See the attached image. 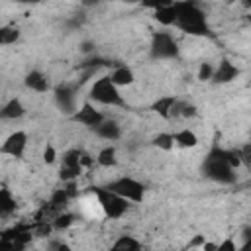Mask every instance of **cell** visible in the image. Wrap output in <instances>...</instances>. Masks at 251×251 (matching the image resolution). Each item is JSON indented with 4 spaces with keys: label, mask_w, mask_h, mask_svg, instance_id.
<instances>
[{
    "label": "cell",
    "mask_w": 251,
    "mask_h": 251,
    "mask_svg": "<svg viewBox=\"0 0 251 251\" xmlns=\"http://www.w3.org/2000/svg\"><path fill=\"white\" fill-rule=\"evenodd\" d=\"M175 10H176V24H175L176 29L192 37H212L208 16L198 2L192 0L175 2Z\"/></svg>",
    "instance_id": "cell-1"
},
{
    "label": "cell",
    "mask_w": 251,
    "mask_h": 251,
    "mask_svg": "<svg viewBox=\"0 0 251 251\" xmlns=\"http://www.w3.org/2000/svg\"><path fill=\"white\" fill-rule=\"evenodd\" d=\"M24 84H25L27 90L37 92V94H45V92L51 90V80H49V76H47L43 71H39V69H31V71L24 76Z\"/></svg>",
    "instance_id": "cell-11"
},
{
    "label": "cell",
    "mask_w": 251,
    "mask_h": 251,
    "mask_svg": "<svg viewBox=\"0 0 251 251\" xmlns=\"http://www.w3.org/2000/svg\"><path fill=\"white\" fill-rule=\"evenodd\" d=\"M86 100H90L92 104H100V106H110V108H129L126 96L122 94V88H118L108 75L98 76L86 94Z\"/></svg>",
    "instance_id": "cell-3"
},
{
    "label": "cell",
    "mask_w": 251,
    "mask_h": 251,
    "mask_svg": "<svg viewBox=\"0 0 251 251\" xmlns=\"http://www.w3.org/2000/svg\"><path fill=\"white\" fill-rule=\"evenodd\" d=\"M243 8H251V2L247 0V2H243Z\"/></svg>",
    "instance_id": "cell-35"
},
{
    "label": "cell",
    "mask_w": 251,
    "mask_h": 251,
    "mask_svg": "<svg viewBox=\"0 0 251 251\" xmlns=\"http://www.w3.org/2000/svg\"><path fill=\"white\" fill-rule=\"evenodd\" d=\"M249 86H251V80H249Z\"/></svg>",
    "instance_id": "cell-37"
},
{
    "label": "cell",
    "mask_w": 251,
    "mask_h": 251,
    "mask_svg": "<svg viewBox=\"0 0 251 251\" xmlns=\"http://www.w3.org/2000/svg\"><path fill=\"white\" fill-rule=\"evenodd\" d=\"M24 116H25V106L18 96H12L10 100H6L2 110H0V118L6 120V122L8 120H20Z\"/></svg>",
    "instance_id": "cell-16"
},
{
    "label": "cell",
    "mask_w": 251,
    "mask_h": 251,
    "mask_svg": "<svg viewBox=\"0 0 251 251\" xmlns=\"http://www.w3.org/2000/svg\"><path fill=\"white\" fill-rule=\"evenodd\" d=\"M151 143H153V147H157V149H161V151H165V153H169V151H173L176 145H175V135H173V131H159V133H155L153 135V139H151Z\"/></svg>",
    "instance_id": "cell-23"
},
{
    "label": "cell",
    "mask_w": 251,
    "mask_h": 251,
    "mask_svg": "<svg viewBox=\"0 0 251 251\" xmlns=\"http://www.w3.org/2000/svg\"><path fill=\"white\" fill-rule=\"evenodd\" d=\"M114 67H116V63H112V61H108L104 57H98V55H90L82 63L76 65V69L84 71V73H96L100 69H114Z\"/></svg>",
    "instance_id": "cell-18"
},
{
    "label": "cell",
    "mask_w": 251,
    "mask_h": 251,
    "mask_svg": "<svg viewBox=\"0 0 251 251\" xmlns=\"http://www.w3.org/2000/svg\"><path fill=\"white\" fill-rule=\"evenodd\" d=\"M118 163H120V159H118V149H116L114 145L102 147V149L98 151V155H96V165L102 167V169H114V167H118Z\"/></svg>",
    "instance_id": "cell-19"
},
{
    "label": "cell",
    "mask_w": 251,
    "mask_h": 251,
    "mask_svg": "<svg viewBox=\"0 0 251 251\" xmlns=\"http://www.w3.org/2000/svg\"><path fill=\"white\" fill-rule=\"evenodd\" d=\"M80 165H82V169H90L94 165V157L84 149H82V155H80Z\"/></svg>",
    "instance_id": "cell-31"
},
{
    "label": "cell",
    "mask_w": 251,
    "mask_h": 251,
    "mask_svg": "<svg viewBox=\"0 0 251 251\" xmlns=\"http://www.w3.org/2000/svg\"><path fill=\"white\" fill-rule=\"evenodd\" d=\"M108 251H143V245L137 237H133L129 233H124V235H120L112 241Z\"/></svg>",
    "instance_id": "cell-17"
},
{
    "label": "cell",
    "mask_w": 251,
    "mask_h": 251,
    "mask_svg": "<svg viewBox=\"0 0 251 251\" xmlns=\"http://www.w3.org/2000/svg\"><path fill=\"white\" fill-rule=\"evenodd\" d=\"M94 47H96L94 41H82V43H80V51H82L84 55H88V57H90V53H94Z\"/></svg>",
    "instance_id": "cell-32"
},
{
    "label": "cell",
    "mask_w": 251,
    "mask_h": 251,
    "mask_svg": "<svg viewBox=\"0 0 251 251\" xmlns=\"http://www.w3.org/2000/svg\"><path fill=\"white\" fill-rule=\"evenodd\" d=\"M75 224V216L71 214V212H61V214H57L55 216V220H53V227H55V231H63V229H67V227H71Z\"/></svg>",
    "instance_id": "cell-25"
},
{
    "label": "cell",
    "mask_w": 251,
    "mask_h": 251,
    "mask_svg": "<svg viewBox=\"0 0 251 251\" xmlns=\"http://www.w3.org/2000/svg\"><path fill=\"white\" fill-rule=\"evenodd\" d=\"M153 20L159 25H163V27H175V24H176L175 2H165L163 6H159L157 10H153Z\"/></svg>",
    "instance_id": "cell-15"
},
{
    "label": "cell",
    "mask_w": 251,
    "mask_h": 251,
    "mask_svg": "<svg viewBox=\"0 0 251 251\" xmlns=\"http://www.w3.org/2000/svg\"><path fill=\"white\" fill-rule=\"evenodd\" d=\"M53 100H55V104L61 112L69 114V118L78 110V106H76V88L69 82H63V84L53 88Z\"/></svg>",
    "instance_id": "cell-8"
},
{
    "label": "cell",
    "mask_w": 251,
    "mask_h": 251,
    "mask_svg": "<svg viewBox=\"0 0 251 251\" xmlns=\"http://www.w3.org/2000/svg\"><path fill=\"white\" fill-rule=\"evenodd\" d=\"M94 135L104 139V141H118L122 137V126L112 120V118H106L96 129H94Z\"/></svg>",
    "instance_id": "cell-14"
},
{
    "label": "cell",
    "mask_w": 251,
    "mask_h": 251,
    "mask_svg": "<svg viewBox=\"0 0 251 251\" xmlns=\"http://www.w3.org/2000/svg\"><path fill=\"white\" fill-rule=\"evenodd\" d=\"M90 192L94 194L96 198V204L100 206L102 214L108 218V220H120L124 218L129 208H131V202L118 196L116 192L108 190L104 184H96V186H90Z\"/></svg>",
    "instance_id": "cell-4"
},
{
    "label": "cell",
    "mask_w": 251,
    "mask_h": 251,
    "mask_svg": "<svg viewBox=\"0 0 251 251\" xmlns=\"http://www.w3.org/2000/svg\"><path fill=\"white\" fill-rule=\"evenodd\" d=\"M178 98L175 94H165V96H159L153 104H151V110L163 118V120H173V114H175V106H176Z\"/></svg>",
    "instance_id": "cell-12"
},
{
    "label": "cell",
    "mask_w": 251,
    "mask_h": 251,
    "mask_svg": "<svg viewBox=\"0 0 251 251\" xmlns=\"http://www.w3.org/2000/svg\"><path fill=\"white\" fill-rule=\"evenodd\" d=\"M80 155H82V149H76V147L65 149V151H63V155H61V167H63V169L84 171V169H82V165H80Z\"/></svg>",
    "instance_id": "cell-22"
},
{
    "label": "cell",
    "mask_w": 251,
    "mask_h": 251,
    "mask_svg": "<svg viewBox=\"0 0 251 251\" xmlns=\"http://www.w3.org/2000/svg\"><path fill=\"white\" fill-rule=\"evenodd\" d=\"M214 69H216V65H212L210 61H204V63H200V67H198V73H196V78H198L200 82H212V76H214Z\"/></svg>",
    "instance_id": "cell-26"
},
{
    "label": "cell",
    "mask_w": 251,
    "mask_h": 251,
    "mask_svg": "<svg viewBox=\"0 0 251 251\" xmlns=\"http://www.w3.org/2000/svg\"><path fill=\"white\" fill-rule=\"evenodd\" d=\"M16 208H18L16 196L12 194V190L6 184H2V188H0V216L2 218H8L10 214L16 212Z\"/></svg>",
    "instance_id": "cell-21"
},
{
    "label": "cell",
    "mask_w": 251,
    "mask_h": 251,
    "mask_svg": "<svg viewBox=\"0 0 251 251\" xmlns=\"http://www.w3.org/2000/svg\"><path fill=\"white\" fill-rule=\"evenodd\" d=\"M239 251H251V231L243 237V243L239 245Z\"/></svg>",
    "instance_id": "cell-33"
},
{
    "label": "cell",
    "mask_w": 251,
    "mask_h": 251,
    "mask_svg": "<svg viewBox=\"0 0 251 251\" xmlns=\"http://www.w3.org/2000/svg\"><path fill=\"white\" fill-rule=\"evenodd\" d=\"M247 20H249V22H251V16H247Z\"/></svg>",
    "instance_id": "cell-36"
},
{
    "label": "cell",
    "mask_w": 251,
    "mask_h": 251,
    "mask_svg": "<svg viewBox=\"0 0 251 251\" xmlns=\"http://www.w3.org/2000/svg\"><path fill=\"white\" fill-rule=\"evenodd\" d=\"M43 163L45 165H53L55 161H57V157H59V153H57V149H55V145H51V143H47L45 147H43Z\"/></svg>",
    "instance_id": "cell-28"
},
{
    "label": "cell",
    "mask_w": 251,
    "mask_h": 251,
    "mask_svg": "<svg viewBox=\"0 0 251 251\" xmlns=\"http://www.w3.org/2000/svg\"><path fill=\"white\" fill-rule=\"evenodd\" d=\"M25 149H27V131H24V129L12 131L0 145V153L14 157V159H24Z\"/></svg>",
    "instance_id": "cell-9"
},
{
    "label": "cell",
    "mask_w": 251,
    "mask_h": 251,
    "mask_svg": "<svg viewBox=\"0 0 251 251\" xmlns=\"http://www.w3.org/2000/svg\"><path fill=\"white\" fill-rule=\"evenodd\" d=\"M204 243H206V235L196 233V235L186 243V249H202V247H204Z\"/></svg>",
    "instance_id": "cell-30"
},
{
    "label": "cell",
    "mask_w": 251,
    "mask_h": 251,
    "mask_svg": "<svg viewBox=\"0 0 251 251\" xmlns=\"http://www.w3.org/2000/svg\"><path fill=\"white\" fill-rule=\"evenodd\" d=\"M173 135H175V145L180 147V149H194L198 145V141H200L198 135L192 129H188V127L173 131Z\"/></svg>",
    "instance_id": "cell-20"
},
{
    "label": "cell",
    "mask_w": 251,
    "mask_h": 251,
    "mask_svg": "<svg viewBox=\"0 0 251 251\" xmlns=\"http://www.w3.org/2000/svg\"><path fill=\"white\" fill-rule=\"evenodd\" d=\"M20 35H22V31H20L18 25H8L6 24V25L0 27V45H14V43H18Z\"/></svg>",
    "instance_id": "cell-24"
},
{
    "label": "cell",
    "mask_w": 251,
    "mask_h": 251,
    "mask_svg": "<svg viewBox=\"0 0 251 251\" xmlns=\"http://www.w3.org/2000/svg\"><path fill=\"white\" fill-rule=\"evenodd\" d=\"M180 55V47L175 39V35L167 29H159L151 33V41H149V57L155 61H173L178 59Z\"/></svg>",
    "instance_id": "cell-5"
},
{
    "label": "cell",
    "mask_w": 251,
    "mask_h": 251,
    "mask_svg": "<svg viewBox=\"0 0 251 251\" xmlns=\"http://www.w3.org/2000/svg\"><path fill=\"white\" fill-rule=\"evenodd\" d=\"M202 173L206 178H210L212 182H218V184H235L237 182V173L226 161V147H220L218 143L212 145L208 155L204 157Z\"/></svg>",
    "instance_id": "cell-2"
},
{
    "label": "cell",
    "mask_w": 251,
    "mask_h": 251,
    "mask_svg": "<svg viewBox=\"0 0 251 251\" xmlns=\"http://www.w3.org/2000/svg\"><path fill=\"white\" fill-rule=\"evenodd\" d=\"M55 251H73V247H71L67 241H59V245H57Z\"/></svg>",
    "instance_id": "cell-34"
},
{
    "label": "cell",
    "mask_w": 251,
    "mask_h": 251,
    "mask_svg": "<svg viewBox=\"0 0 251 251\" xmlns=\"http://www.w3.org/2000/svg\"><path fill=\"white\" fill-rule=\"evenodd\" d=\"M106 118H108V116H106L102 110H98L90 100H84V102L78 106V110L71 116V122H75V124H78V126L88 127V129L94 131Z\"/></svg>",
    "instance_id": "cell-7"
},
{
    "label": "cell",
    "mask_w": 251,
    "mask_h": 251,
    "mask_svg": "<svg viewBox=\"0 0 251 251\" xmlns=\"http://www.w3.org/2000/svg\"><path fill=\"white\" fill-rule=\"evenodd\" d=\"M110 80L118 86V88H126V86H131L135 82V73L131 71V67L127 65H116L110 73H108Z\"/></svg>",
    "instance_id": "cell-13"
},
{
    "label": "cell",
    "mask_w": 251,
    "mask_h": 251,
    "mask_svg": "<svg viewBox=\"0 0 251 251\" xmlns=\"http://www.w3.org/2000/svg\"><path fill=\"white\" fill-rule=\"evenodd\" d=\"M104 186H106L108 190L116 192L118 196L129 200L131 204H141V202L145 200V192H147V186H145L141 180H137V178H133V176H127V175L118 176V178H114V180H108Z\"/></svg>",
    "instance_id": "cell-6"
},
{
    "label": "cell",
    "mask_w": 251,
    "mask_h": 251,
    "mask_svg": "<svg viewBox=\"0 0 251 251\" xmlns=\"http://www.w3.org/2000/svg\"><path fill=\"white\" fill-rule=\"evenodd\" d=\"M214 251H239V245H237V241H235L231 235H227V237H224V239L216 245Z\"/></svg>",
    "instance_id": "cell-27"
},
{
    "label": "cell",
    "mask_w": 251,
    "mask_h": 251,
    "mask_svg": "<svg viewBox=\"0 0 251 251\" xmlns=\"http://www.w3.org/2000/svg\"><path fill=\"white\" fill-rule=\"evenodd\" d=\"M237 153H239L241 165L251 167V141H249V143H243L241 147H237Z\"/></svg>",
    "instance_id": "cell-29"
},
{
    "label": "cell",
    "mask_w": 251,
    "mask_h": 251,
    "mask_svg": "<svg viewBox=\"0 0 251 251\" xmlns=\"http://www.w3.org/2000/svg\"><path fill=\"white\" fill-rule=\"evenodd\" d=\"M241 75V71L237 69L235 63H231L227 57H222L214 69V76H212V82L214 84H229L233 82L237 76Z\"/></svg>",
    "instance_id": "cell-10"
}]
</instances>
